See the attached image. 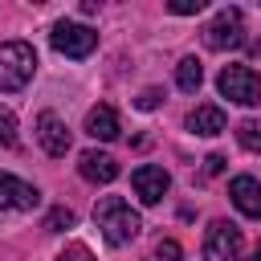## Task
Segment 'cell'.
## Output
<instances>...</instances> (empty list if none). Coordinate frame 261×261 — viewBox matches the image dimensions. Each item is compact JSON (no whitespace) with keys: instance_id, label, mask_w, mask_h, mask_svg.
Masks as SVG:
<instances>
[{"instance_id":"cell-23","label":"cell","mask_w":261,"mask_h":261,"mask_svg":"<svg viewBox=\"0 0 261 261\" xmlns=\"http://www.w3.org/2000/svg\"><path fill=\"white\" fill-rule=\"evenodd\" d=\"M253 261H261V245H257V253H253Z\"/></svg>"},{"instance_id":"cell-15","label":"cell","mask_w":261,"mask_h":261,"mask_svg":"<svg viewBox=\"0 0 261 261\" xmlns=\"http://www.w3.org/2000/svg\"><path fill=\"white\" fill-rule=\"evenodd\" d=\"M237 143H241L245 151H261V122L245 118V122L237 126Z\"/></svg>"},{"instance_id":"cell-18","label":"cell","mask_w":261,"mask_h":261,"mask_svg":"<svg viewBox=\"0 0 261 261\" xmlns=\"http://www.w3.org/2000/svg\"><path fill=\"white\" fill-rule=\"evenodd\" d=\"M57 261H94V253H90L82 241H73V245H65V249H61V257H57Z\"/></svg>"},{"instance_id":"cell-3","label":"cell","mask_w":261,"mask_h":261,"mask_svg":"<svg viewBox=\"0 0 261 261\" xmlns=\"http://www.w3.org/2000/svg\"><path fill=\"white\" fill-rule=\"evenodd\" d=\"M216 86L237 106H261V73L249 69V65H224L220 77H216Z\"/></svg>"},{"instance_id":"cell-21","label":"cell","mask_w":261,"mask_h":261,"mask_svg":"<svg viewBox=\"0 0 261 261\" xmlns=\"http://www.w3.org/2000/svg\"><path fill=\"white\" fill-rule=\"evenodd\" d=\"M224 163H228L224 155H208V159H204V175H220V171H224Z\"/></svg>"},{"instance_id":"cell-20","label":"cell","mask_w":261,"mask_h":261,"mask_svg":"<svg viewBox=\"0 0 261 261\" xmlns=\"http://www.w3.org/2000/svg\"><path fill=\"white\" fill-rule=\"evenodd\" d=\"M155 261H184V249H179L175 241H159V249H155Z\"/></svg>"},{"instance_id":"cell-9","label":"cell","mask_w":261,"mask_h":261,"mask_svg":"<svg viewBox=\"0 0 261 261\" xmlns=\"http://www.w3.org/2000/svg\"><path fill=\"white\" fill-rule=\"evenodd\" d=\"M37 143L45 147V155H53V159H61L65 151H69V126L53 114V110H45L41 118H37Z\"/></svg>"},{"instance_id":"cell-7","label":"cell","mask_w":261,"mask_h":261,"mask_svg":"<svg viewBox=\"0 0 261 261\" xmlns=\"http://www.w3.org/2000/svg\"><path fill=\"white\" fill-rule=\"evenodd\" d=\"M130 188H135V196L143 204H159L167 196V188H171V175L163 167H155V163H143V167L130 171Z\"/></svg>"},{"instance_id":"cell-22","label":"cell","mask_w":261,"mask_h":261,"mask_svg":"<svg viewBox=\"0 0 261 261\" xmlns=\"http://www.w3.org/2000/svg\"><path fill=\"white\" fill-rule=\"evenodd\" d=\"M159 106V90H143L139 94V110H155Z\"/></svg>"},{"instance_id":"cell-8","label":"cell","mask_w":261,"mask_h":261,"mask_svg":"<svg viewBox=\"0 0 261 261\" xmlns=\"http://www.w3.org/2000/svg\"><path fill=\"white\" fill-rule=\"evenodd\" d=\"M37 204H41V192H37L33 184L0 171V212H4V208H12V212H33Z\"/></svg>"},{"instance_id":"cell-19","label":"cell","mask_w":261,"mask_h":261,"mask_svg":"<svg viewBox=\"0 0 261 261\" xmlns=\"http://www.w3.org/2000/svg\"><path fill=\"white\" fill-rule=\"evenodd\" d=\"M204 8V0H171L167 4V12H175V16H196Z\"/></svg>"},{"instance_id":"cell-6","label":"cell","mask_w":261,"mask_h":261,"mask_svg":"<svg viewBox=\"0 0 261 261\" xmlns=\"http://www.w3.org/2000/svg\"><path fill=\"white\" fill-rule=\"evenodd\" d=\"M204 261H241V228L228 220H212L204 232Z\"/></svg>"},{"instance_id":"cell-2","label":"cell","mask_w":261,"mask_h":261,"mask_svg":"<svg viewBox=\"0 0 261 261\" xmlns=\"http://www.w3.org/2000/svg\"><path fill=\"white\" fill-rule=\"evenodd\" d=\"M37 73V53L29 41H4L0 45V90L4 94H16L33 82Z\"/></svg>"},{"instance_id":"cell-12","label":"cell","mask_w":261,"mask_h":261,"mask_svg":"<svg viewBox=\"0 0 261 261\" xmlns=\"http://www.w3.org/2000/svg\"><path fill=\"white\" fill-rule=\"evenodd\" d=\"M118 114H114V106H94L90 114H86V135L90 139H98V143H110V139H118Z\"/></svg>"},{"instance_id":"cell-5","label":"cell","mask_w":261,"mask_h":261,"mask_svg":"<svg viewBox=\"0 0 261 261\" xmlns=\"http://www.w3.org/2000/svg\"><path fill=\"white\" fill-rule=\"evenodd\" d=\"M49 41H53V49L65 53V57H90L94 45H98V33H94L90 24H77V20H57L53 33H49Z\"/></svg>"},{"instance_id":"cell-1","label":"cell","mask_w":261,"mask_h":261,"mask_svg":"<svg viewBox=\"0 0 261 261\" xmlns=\"http://www.w3.org/2000/svg\"><path fill=\"white\" fill-rule=\"evenodd\" d=\"M94 220H98V228H102L106 245H130V241L143 232L139 212H135V208L122 200V196H106V200H98Z\"/></svg>"},{"instance_id":"cell-4","label":"cell","mask_w":261,"mask_h":261,"mask_svg":"<svg viewBox=\"0 0 261 261\" xmlns=\"http://www.w3.org/2000/svg\"><path fill=\"white\" fill-rule=\"evenodd\" d=\"M204 45L224 53V49H241L245 45V12L241 8H220L208 24H204Z\"/></svg>"},{"instance_id":"cell-10","label":"cell","mask_w":261,"mask_h":261,"mask_svg":"<svg viewBox=\"0 0 261 261\" xmlns=\"http://www.w3.org/2000/svg\"><path fill=\"white\" fill-rule=\"evenodd\" d=\"M228 196H232V204H237V212H241V216L261 220V184H257L253 175H232Z\"/></svg>"},{"instance_id":"cell-16","label":"cell","mask_w":261,"mask_h":261,"mask_svg":"<svg viewBox=\"0 0 261 261\" xmlns=\"http://www.w3.org/2000/svg\"><path fill=\"white\" fill-rule=\"evenodd\" d=\"M8 147H16V114L0 106V151H8Z\"/></svg>"},{"instance_id":"cell-14","label":"cell","mask_w":261,"mask_h":261,"mask_svg":"<svg viewBox=\"0 0 261 261\" xmlns=\"http://www.w3.org/2000/svg\"><path fill=\"white\" fill-rule=\"evenodd\" d=\"M175 86H179L184 94H196V90L204 86V65H200L196 57H184V61L175 65Z\"/></svg>"},{"instance_id":"cell-13","label":"cell","mask_w":261,"mask_h":261,"mask_svg":"<svg viewBox=\"0 0 261 261\" xmlns=\"http://www.w3.org/2000/svg\"><path fill=\"white\" fill-rule=\"evenodd\" d=\"M188 130H192V135H204V139L220 135V130H224V110H220V106H212V102L196 106V110L188 114Z\"/></svg>"},{"instance_id":"cell-17","label":"cell","mask_w":261,"mask_h":261,"mask_svg":"<svg viewBox=\"0 0 261 261\" xmlns=\"http://www.w3.org/2000/svg\"><path fill=\"white\" fill-rule=\"evenodd\" d=\"M73 220H77V216H73L69 208H53V212L45 216V228H49V232H61V228H73Z\"/></svg>"},{"instance_id":"cell-11","label":"cell","mask_w":261,"mask_h":261,"mask_svg":"<svg viewBox=\"0 0 261 261\" xmlns=\"http://www.w3.org/2000/svg\"><path fill=\"white\" fill-rule=\"evenodd\" d=\"M77 171H82V179H90V184H114V179H118V163H114V155H106V151H86V155L77 159Z\"/></svg>"}]
</instances>
